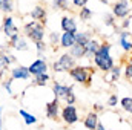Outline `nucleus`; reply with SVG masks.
I'll use <instances>...</instances> for the list:
<instances>
[{
    "instance_id": "f257e3e1",
    "label": "nucleus",
    "mask_w": 132,
    "mask_h": 130,
    "mask_svg": "<svg viewBox=\"0 0 132 130\" xmlns=\"http://www.w3.org/2000/svg\"><path fill=\"white\" fill-rule=\"evenodd\" d=\"M111 44L109 43H100V48L98 51L95 52V55L92 57L94 58V63L95 66L98 67L100 70H103V72H109L112 67H114V58L111 57Z\"/></svg>"
},
{
    "instance_id": "f03ea898",
    "label": "nucleus",
    "mask_w": 132,
    "mask_h": 130,
    "mask_svg": "<svg viewBox=\"0 0 132 130\" xmlns=\"http://www.w3.org/2000/svg\"><path fill=\"white\" fill-rule=\"evenodd\" d=\"M23 34L25 38L31 40L32 43L45 41V25L40 22H28L23 26Z\"/></svg>"
},
{
    "instance_id": "7ed1b4c3",
    "label": "nucleus",
    "mask_w": 132,
    "mask_h": 130,
    "mask_svg": "<svg viewBox=\"0 0 132 130\" xmlns=\"http://www.w3.org/2000/svg\"><path fill=\"white\" fill-rule=\"evenodd\" d=\"M92 72H94V70H91V69L86 67V66H78L77 64L75 67H72V69L69 70V75H71V78H72L75 83L89 86V84H91V80H92Z\"/></svg>"
},
{
    "instance_id": "20e7f679",
    "label": "nucleus",
    "mask_w": 132,
    "mask_h": 130,
    "mask_svg": "<svg viewBox=\"0 0 132 130\" xmlns=\"http://www.w3.org/2000/svg\"><path fill=\"white\" fill-rule=\"evenodd\" d=\"M77 63H75V58L69 54V52H66L63 54L57 61H54L52 63V70L55 72V73H59V72H69L72 67H75Z\"/></svg>"
},
{
    "instance_id": "39448f33",
    "label": "nucleus",
    "mask_w": 132,
    "mask_h": 130,
    "mask_svg": "<svg viewBox=\"0 0 132 130\" xmlns=\"http://www.w3.org/2000/svg\"><path fill=\"white\" fill-rule=\"evenodd\" d=\"M60 116L63 119V123L68 126H72L78 121V110L75 106H65L60 112Z\"/></svg>"
},
{
    "instance_id": "423d86ee",
    "label": "nucleus",
    "mask_w": 132,
    "mask_h": 130,
    "mask_svg": "<svg viewBox=\"0 0 132 130\" xmlns=\"http://www.w3.org/2000/svg\"><path fill=\"white\" fill-rule=\"evenodd\" d=\"M28 70L31 73V77H37V75H42V73H48V63L45 58L38 57L35 58L31 64L28 66Z\"/></svg>"
},
{
    "instance_id": "0eeeda50",
    "label": "nucleus",
    "mask_w": 132,
    "mask_h": 130,
    "mask_svg": "<svg viewBox=\"0 0 132 130\" xmlns=\"http://www.w3.org/2000/svg\"><path fill=\"white\" fill-rule=\"evenodd\" d=\"M9 75H11L12 80H19V81H28L31 78L28 66H23V64L14 66L12 69H9Z\"/></svg>"
},
{
    "instance_id": "6e6552de",
    "label": "nucleus",
    "mask_w": 132,
    "mask_h": 130,
    "mask_svg": "<svg viewBox=\"0 0 132 130\" xmlns=\"http://www.w3.org/2000/svg\"><path fill=\"white\" fill-rule=\"evenodd\" d=\"M2 32H3V35H5L6 38H9V37H12L14 34L19 32V28L15 26L14 18H12L11 15H5V17H3V20H2Z\"/></svg>"
},
{
    "instance_id": "1a4fd4ad",
    "label": "nucleus",
    "mask_w": 132,
    "mask_h": 130,
    "mask_svg": "<svg viewBox=\"0 0 132 130\" xmlns=\"http://www.w3.org/2000/svg\"><path fill=\"white\" fill-rule=\"evenodd\" d=\"M52 92H54V97L60 101V99H66L71 94H74V87H72V86L62 84V83H54Z\"/></svg>"
},
{
    "instance_id": "9d476101",
    "label": "nucleus",
    "mask_w": 132,
    "mask_h": 130,
    "mask_svg": "<svg viewBox=\"0 0 132 130\" xmlns=\"http://www.w3.org/2000/svg\"><path fill=\"white\" fill-rule=\"evenodd\" d=\"M131 8H129V3L128 0H118L114 3V8H112V15L117 17V18H125L128 17Z\"/></svg>"
},
{
    "instance_id": "9b49d317",
    "label": "nucleus",
    "mask_w": 132,
    "mask_h": 130,
    "mask_svg": "<svg viewBox=\"0 0 132 130\" xmlns=\"http://www.w3.org/2000/svg\"><path fill=\"white\" fill-rule=\"evenodd\" d=\"M45 112H46V116H48L49 119H57V118L60 116V112H62V109H60V101H59L57 98H54L52 101L46 103Z\"/></svg>"
},
{
    "instance_id": "f8f14e48",
    "label": "nucleus",
    "mask_w": 132,
    "mask_h": 130,
    "mask_svg": "<svg viewBox=\"0 0 132 130\" xmlns=\"http://www.w3.org/2000/svg\"><path fill=\"white\" fill-rule=\"evenodd\" d=\"M60 26H62V31L68 34H77V22L72 18V17H63L62 22H60Z\"/></svg>"
},
{
    "instance_id": "ddd939ff",
    "label": "nucleus",
    "mask_w": 132,
    "mask_h": 130,
    "mask_svg": "<svg viewBox=\"0 0 132 130\" xmlns=\"http://www.w3.org/2000/svg\"><path fill=\"white\" fill-rule=\"evenodd\" d=\"M29 15H31V18H32L34 22H40V23H43L46 26V9L43 6L37 5L35 8H32V11L29 12Z\"/></svg>"
},
{
    "instance_id": "4468645a",
    "label": "nucleus",
    "mask_w": 132,
    "mask_h": 130,
    "mask_svg": "<svg viewBox=\"0 0 132 130\" xmlns=\"http://www.w3.org/2000/svg\"><path fill=\"white\" fill-rule=\"evenodd\" d=\"M75 44V34H68L63 32L60 34V46L65 49H71Z\"/></svg>"
},
{
    "instance_id": "2eb2a0df",
    "label": "nucleus",
    "mask_w": 132,
    "mask_h": 130,
    "mask_svg": "<svg viewBox=\"0 0 132 130\" xmlns=\"http://www.w3.org/2000/svg\"><path fill=\"white\" fill-rule=\"evenodd\" d=\"M98 115L95 113V112H91V113H88L86 115V118H85V121H83V124H85V127L88 130H95L97 127V124H98Z\"/></svg>"
},
{
    "instance_id": "dca6fc26",
    "label": "nucleus",
    "mask_w": 132,
    "mask_h": 130,
    "mask_svg": "<svg viewBox=\"0 0 132 130\" xmlns=\"http://www.w3.org/2000/svg\"><path fill=\"white\" fill-rule=\"evenodd\" d=\"M98 48H100V41L98 40H95V38H91L89 43L86 44V54H85V58H91V57H94L95 52L98 51Z\"/></svg>"
},
{
    "instance_id": "f3484780",
    "label": "nucleus",
    "mask_w": 132,
    "mask_h": 130,
    "mask_svg": "<svg viewBox=\"0 0 132 130\" xmlns=\"http://www.w3.org/2000/svg\"><path fill=\"white\" fill-rule=\"evenodd\" d=\"M19 115L23 118V123L26 124V126H34V124H37V116L32 115V113H29L28 110H25V109H20L19 110Z\"/></svg>"
},
{
    "instance_id": "a211bd4d",
    "label": "nucleus",
    "mask_w": 132,
    "mask_h": 130,
    "mask_svg": "<svg viewBox=\"0 0 132 130\" xmlns=\"http://www.w3.org/2000/svg\"><path fill=\"white\" fill-rule=\"evenodd\" d=\"M69 54L77 60V58H85V54H86V48L85 46H80V44H74L71 49H69Z\"/></svg>"
},
{
    "instance_id": "6ab92c4d",
    "label": "nucleus",
    "mask_w": 132,
    "mask_h": 130,
    "mask_svg": "<svg viewBox=\"0 0 132 130\" xmlns=\"http://www.w3.org/2000/svg\"><path fill=\"white\" fill-rule=\"evenodd\" d=\"M129 37H131V34L128 31H123L120 34V44H121V48L125 51H131L132 49V41H129Z\"/></svg>"
},
{
    "instance_id": "aec40b11",
    "label": "nucleus",
    "mask_w": 132,
    "mask_h": 130,
    "mask_svg": "<svg viewBox=\"0 0 132 130\" xmlns=\"http://www.w3.org/2000/svg\"><path fill=\"white\" fill-rule=\"evenodd\" d=\"M89 40H91V34L89 32L75 34V44H80V46H85L86 48V44L89 43Z\"/></svg>"
},
{
    "instance_id": "412c9836",
    "label": "nucleus",
    "mask_w": 132,
    "mask_h": 130,
    "mask_svg": "<svg viewBox=\"0 0 132 130\" xmlns=\"http://www.w3.org/2000/svg\"><path fill=\"white\" fill-rule=\"evenodd\" d=\"M0 11L6 15H9L12 11H14V2L12 0H2L0 3Z\"/></svg>"
},
{
    "instance_id": "4be33fe9",
    "label": "nucleus",
    "mask_w": 132,
    "mask_h": 130,
    "mask_svg": "<svg viewBox=\"0 0 132 130\" xmlns=\"http://www.w3.org/2000/svg\"><path fill=\"white\" fill-rule=\"evenodd\" d=\"M14 49H15V51H19V52H26V51H29V44H28V40H26L25 37H20V38H19V41L15 43Z\"/></svg>"
},
{
    "instance_id": "5701e85b",
    "label": "nucleus",
    "mask_w": 132,
    "mask_h": 130,
    "mask_svg": "<svg viewBox=\"0 0 132 130\" xmlns=\"http://www.w3.org/2000/svg\"><path fill=\"white\" fill-rule=\"evenodd\" d=\"M49 73H42V75H37L34 77V84L35 86H46L48 81H49Z\"/></svg>"
},
{
    "instance_id": "b1692460",
    "label": "nucleus",
    "mask_w": 132,
    "mask_h": 130,
    "mask_svg": "<svg viewBox=\"0 0 132 130\" xmlns=\"http://www.w3.org/2000/svg\"><path fill=\"white\" fill-rule=\"evenodd\" d=\"M120 73H121V67H120V66H114V67L109 70L108 80H109V81H115V80L120 78Z\"/></svg>"
},
{
    "instance_id": "393cba45",
    "label": "nucleus",
    "mask_w": 132,
    "mask_h": 130,
    "mask_svg": "<svg viewBox=\"0 0 132 130\" xmlns=\"http://www.w3.org/2000/svg\"><path fill=\"white\" fill-rule=\"evenodd\" d=\"M78 15H80V18H81V22H88V20L92 17V11H91L88 6H85V8H81V9H80Z\"/></svg>"
},
{
    "instance_id": "a878e982",
    "label": "nucleus",
    "mask_w": 132,
    "mask_h": 130,
    "mask_svg": "<svg viewBox=\"0 0 132 130\" xmlns=\"http://www.w3.org/2000/svg\"><path fill=\"white\" fill-rule=\"evenodd\" d=\"M52 6L59 11H66L69 8V2L68 0H54L52 2Z\"/></svg>"
},
{
    "instance_id": "bb28decb",
    "label": "nucleus",
    "mask_w": 132,
    "mask_h": 130,
    "mask_svg": "<svg viewBox=\"0 0 132 130\" xmlns=\"http://www.w3.org/2000/svg\"><path fill=\"white\" fill-rule=\"evenodd\" d=\"M121 107H123V110H126L128 113L132 115V98L131 97L123 98V99H121Z\"/></svg>"
},
{
    "instance_id": "cd10ccee",
    "label": "nucleus",
    "mask_w": 132,
    "mask_h": 130,
    "mask_svg": "<svg viewBox=\"0 0 132 130\" xmlns=\"http://www.w3.org/2000/svg\"><path fill=\"white\" fill-rule=\"evenodd\" d=\"M12 81H14V80H12L11 77H9V78H5V80L2 81V86L5 87V90H6L9 95H12V94H14V90H12Z\"/></svg>"
},
{
    "instance_id": "c85d7f7f",
    "label": "nucleus",
    "mask_w": 132,
    "mask_h": 130,
    "mask_svg": "<svg viewBox=\"0 0 132 130\" xmlns=\"http://www.w3.org/2000/svg\"><path fill=\"white\" fill-rule=\"evenodd\" d=\"M49 43H51L52 46L60 44V34L59 32H51L49 34Z\"/></svg>"
},
{
    "instance_id": "c756f323",
    "label": "nucleus",
    "mask_w": 132,
    "mask_h": 130,
    "mask_svg": "<svg viewBox=\"0 0 132 130\" xmlns=\"http://www.w3.org/2000/svg\"><path fill=\"white\" fill-rule=\"evenodd\" d=\"M34 44H35V51H37L38 55H43L46 52V43L45 41H38V43H34Z\"/></svg>"
},
{
    "instance_id": "7c9ffc66",
    "label": "nucleus",
    "mask_w": 132,
    "mask_h": 130,
    "mask_svg": "<svg viewBox=\"0 0 132 130\" xmlns=\"http://www.w3.org/2000/svg\"><path fill=\"white\" fill-rule=\"evenodd\" d=\"M20 37H22V35H20L19 32L14 34L12 37H9V38H8V46H9V48H14V46H15V43L19 41V38H20Z\"/></svg>"
},
{
    "instance_id": "2f4dec72",
    "label": "nucleus",
    "mask_w": 132,
    "mask_h": 130,
    "mask_svg": "<svg viewBox=\"0 0 132 130\" xmlns=\"http://www.w3.org/2000/svg\"><path fill=\"white\" fill-rule=\"evenodd\" d=\"M88 2H89V0H72V5L81 9V8H85V6L88 5Z\"/></svg>"
},
{
    "instance_id": "473e14b6",
    "label": "nucleus",
    "mask_w": 132,
    "mask_h": 130,
    "mask_svg": "<svg viewBox=\"0 0 132 130\" xmlns=\"http://www.w3.org/2000/svg\"><path fill=\"white\" fill-rule=\"evenodd\" d=\"M104 25L106 26H114V15H111V14L104 15Z\"/></svg>"
},
{
    "instance_id": "72a5a7b5",
    "label": "nucleus",
    "mask_w": 132,
    "mask_h": 130,
    "mask_svg": "<svg viewBox=\"0 0 132 130\" xmlns=\"http://www.w3.org/2000/svg\"><path fill=\"white\" fill-rule=\"evenodd\" d=\"M117 103H118V98H117V95H111V97H109V99H108V106H111V107L117 106Z\"/></svg>"
},
{
    "instance_id": "f704fd0d",
    "label": "nucleus",
    "mask_w": 132,
    "mask_h": 130,
    "mask_svg": "<svg viewBox=\"0 0 132 130\" xmlns=\"http://www.w3.org/2000/svg\"><path fill=\"white\" fill-rule=\"evenodd\" d=\"M125 73H126V77L128 78H132V64H126V70H125Z\"/></svg>"
},
{
    "instance_id": "c9c22d12",
    "label": "nucleus",
    "mask_w": 132,
    "mask_h": 130,
    "mask_svg": "<svg viewBox=\"0 0 132 130\" xmlns=\"http://www.w3.org/2000/svg\"><path fill=\"white\" fill-rule=\"evenodd\" d=\"M0 130H3V107H0Z\"/></svg>"
},
{
    "instance_id": "e433bc0d",
    "label": "nucleus",
    "mask_w": 132,
    "mask_h": 130,
    "mask_svg": "<svg viewBox=\"0 0 132 130\" xmlns=\"http://www.w3.org/2000/svg\"><path fill=\"white\" fill-rule=\"evenodd\" d=\"M94 109H95L97 112H100V110H103V106H101V104H94Z\"/></svg>"
},
{
    "instance_id": "4c0bfd02",
    "label": "nucleus",
    "mask_w": 132,
    "mask_h": 130,
    "mask_svg": "<svg viewBox=\"0 0 132 130\" xmlns=\"http://www.w3.org/2000/svg\"><path fill=\"white\" fill-rule=\"evenodd\" d=\"M95 130H106V129H104V126H103L101 123H98V124H97V127H95Z\"/></svg>"
},
{
    "instance_id": "58836bf2",
    "label": "nucleus",
    "mask_w": 132,
    "mask_h": 130,
    "mask_svg": "<svg viewBox=\"0 0 132 130\" xmlns=\"http://www.w3.org/2000/svg\"><path fill=\"white\" fill-rule=\"evenodd\" d=\"M129 22H131V20H125L121 26H123V28H129Z\"/></svg>"
},
{
    "instance_id": "ea45409f",
    "label": "nucleus",
    "mask_w": 132,
    "mask_h": 130,
    "mask_svg": "<svg viewBox=\"0 0 132 130\" xmlns=\"http://www.w3.org/2000/svg\"><path fill=\"white\" fill-rule=\"evenodd\" d=\"M3 75H5V73H3V72H0V78H3Z\"/></svg>"
},
{
    "instance_id": "a19ab883",
    "label": "nucleus",
    "mask_w": 132,
    "mask_h": 130,
    "mask_svg": "<svg viewBox=\"0 0 132 130\" xmlns=\"http://www.w3.org/2000/svg\"><path fill=\"white\" fill-rule=\"evenodd\" d=\"M0 3H2V0H0Z\"/></svg>"
}]
</instances>
